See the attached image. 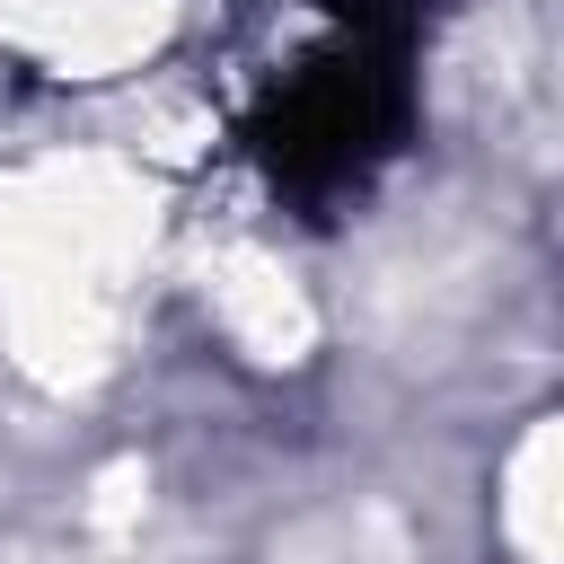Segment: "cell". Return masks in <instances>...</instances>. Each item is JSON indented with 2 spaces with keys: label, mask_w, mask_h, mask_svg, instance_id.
I'll list each match as a JSON object with an SVG mask.
<instances>
[{
  "label": "cell",
  "mask_w": 564,
  "mask_h": 564,
  "mask_svg": "<svg viewBox=\"0 0 564 564\" xmlns=\"http://www.w3.org/2000/svg\"><path fill=\"white\" fill-rule=\"evenodd\" d=\"M414 132V44L344 26L335 44L300 53L247 115V150L300 220H335Z\"/></svg>",
  "instance_id": "6da1fadb"
}]
</instances>
